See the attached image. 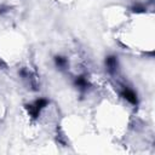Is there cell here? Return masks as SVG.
<instances>
[{"mask_svg":"<svg viewBox=\"0 0 155 155\" xmlns=\"http://www.w3.org/2000/svg\"><path fill=\"white\" fill-rule=\"evenodd\" d=\"M131 12L133 13H145L147 11V5L145 4H142V2H136L133 4L131 7H130Z\"/></svg>","mask_w":155,"mask_h":155,"instance_id":"cell-6","label":"cell"},{"mask_svg":"<svg viewBox=\"0 0 155 155\" xmlns=\"http://www.w3.org/2000/svg\"><path fill=\"white\" fill-rule=\"evenodd\" d=\"M48 104H50V101H48L47 98H45V97H40V98L35 99V101L31 102V103L24 104V109H25L27 114L30 116V119L36 120V119L40 116L41 111H42Z\"/></svg>","mask_w":155,"mask_h":155,"instance_id":"cell-1","label":"cell"},{"mask_svg":"<svg viewBox=\"0 0 155 155\" xmlns=\"http://www.w3.org/2000/svg\"><path fill=\"white\" fill-rule=\"evenodd\" d=\"M104 64H105V68H107V71L110 74V75H115L119 70V59H117V56L115 54H108L104 59Z\"/></svg>","mask_w":155,"mask_h":155,"instance_id":"cell-3","label":"cell"},{"mask_svg":"<svg viewBox=\"0 0 155 155\" xmlns=\"http://www.w3.org/2000/svg\"><path fill=\"white\" fill-rule=\"evenodd\" d=\"M73 84H74V86H75L81 93H85V92L91 87V82L88 81L86 74H81V75L75 76Z\"/></svg>","mask_w":155,"mask_h":155,"instance_id":"cell-4","label":"cell"},{"mask_svg":"<svg viewBox=\"0 0 155 155\" xmlns=\"http://www.w3.org/2000/svg\"><path fill=\"white\" fill-rule=\"evenodd\" d=\"M53 62H54V65H56L59 70L67 69V68H68V64H69L68 58L64 57V56H61V54L54 56V57H53Z\"/></svg>","mask_w":155,"mask_h":155,"instance_id":"cell-5","label":"cell"},{"mask_svg":"<svg viewBox=\"0 0 155 155\" xmlns=\"http://www.w3.org/2000/svg\"><path fill=\"white\" fill-rule=\"evenodd\" d=\"M119 94H120L126 102H128L130 104H132V105H134V107H137L138 103H139L137 92H136L133 88L128 87V86H122L121 90L119 91Z\"/></svg>","mask_w":155,"mask_h":155,"instance_id":"cell-2","label":"cell"}]
</instances>
